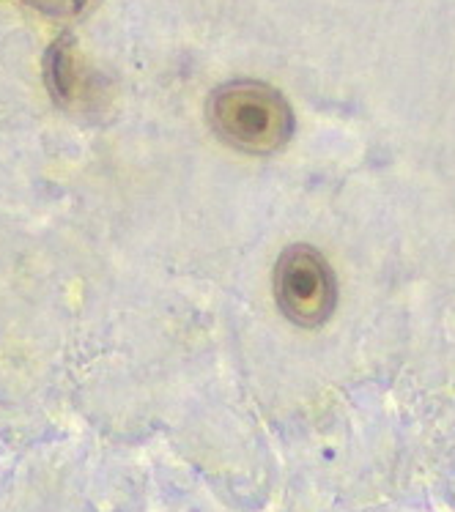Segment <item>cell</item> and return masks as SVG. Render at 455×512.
Listing matches in <instances>:
<instances>
[{
    "mask_svg": "<svg viewBox=\"0 0 455 512\" xmlns=\"http://www.w3.org/2000/svg\"><path fill=\"white\" fill-rule=\"evenodd\" d=\"M209 121L225 143L247 154H275L294 135V113L272 85L233 80L209 99Z\"/></svg>",
    "mask_w": 455,
    "mask_h": 512,
    "instance_id": "6da1fadb",
    "label": "cell"
},
{
    "mask_svg": "<svg viewBox=\"0 0 455 512\" xmlns=\"http://www.w3.org/2000/svg\"><path fill=\"white\" fill-rule=\"evenodd\" d=\"M280 310L297 326H318L338 304V285L329 263L313 247H288L275 266Z\"/></svg>",
    "mask_w": 455,
    "mask_h": 512,
    "instance_id": "7a4b0ae2",
    "label": "cell"
},
{
    "mask_svg": "<svg viewBox=\"0 0 455 512\" xmlns=\"http://www.w3.org/2000/svg\"><path fill=\"white\" fill-rule=\"evenodd\" d=\"M28 3L44 11V14H61V17H66V14H75V11L83 9L85 0H28Z\"/></svg>",
    "mask_w": 455,
    "mask_h": 512,
    "instance_id": "3957f363",
    "label": "cell"
}]
</instances>
